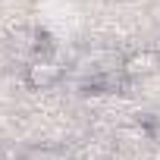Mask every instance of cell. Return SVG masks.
Masks as SVG:
<instances>
[{
    "label": "cell",
    "instance_id": "cell-4",
    "mask_svg": "<svg viewBox=\"0 0 160 160\" xmlns=\"http://www.w3.org/2000/svg\"><path fill=\"white\" fill-rule=\"evenodd\" d=\"M154 160H160V144H157V148H154Z\"/></svg>",
    "mask_w": 160,
    "mask_h": 160
},
{
    "label": "cell",
    "instance_id": "cell-3",
    "mask_svg": "<svg viewBox=\"0 0 160 160\" xmlns=\"http://www.w3.org/2000/svg\"><path fill=\"white\" fill-rule=\"evenodd\" d=\"M126 88H129V78L122 75V69H101L85 82V91L91 94H119Z\"/></svg>",
    "mask_w": 160,
    "mask_h": 160
},
{
    "label": "cell",
    "instance_id": "cell-2",
    "mask_svg": "<svg viewBox=\"0 0 160 160\" xmlns=\"http://www.w3.org/2000/svg\"><path fill=\"white\" fill-rule=\"evenodd\" d=\"M122 75L129 82L135 78H151L160 72V50H151V47H141V50H132L126 60H122Z\"/></svg>",
    "mask_w": 160,
    "mask_h": 160
},
{
    "label": "cell",
    "instance_id": "cell-1",
    "mask_svg": "<svg viewBox=\"0 0 160 160\" xmlns=\"http://www.w3.org/2000/svg\"><path fill=\"white\" fill-rule=\"evenodd\" d=\"M25 85L32 88V91H47V88H53L60 78H63V66L53 60V57H47V53H41V57H35L28 66H25Z\"/></svg>",
    "mask_w": 160,
    "mask_h": 160
}]
</instances>
